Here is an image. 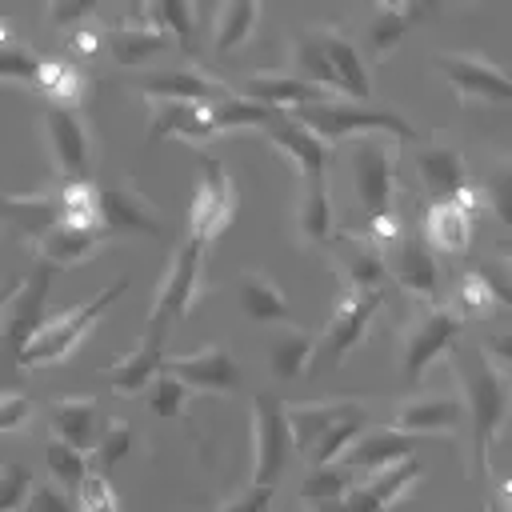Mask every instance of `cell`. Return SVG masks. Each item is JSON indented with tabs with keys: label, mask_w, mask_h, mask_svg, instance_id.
Segmentation results:
<instances>
[{
	"label": "cell",
	"mask_w": 512,
	"mask_h": 512,
	"mask_svg": "<svg viewBox=\"0 0 512 512\" xmlns=\"http://www.w3.org/2000/svg\"><path fill=\"white\" fill-rule=\"evenodd\" d=\"M356 400H308V404H284V420L292 432V448L308 452L340 416H348Z\"/></svg>",
	"instance_id": "cell-30"
},
{
	"label": "cell",
	"mask_w": 512,
	"mask_h": 512,
	"mask_svg": "<svg viewBox=\"0 0 512 512\" xmlns=\"http://www.w3.org/2000/svg\"><path fill=\"white\" fill-rule=\"evenodd\" d=\"M432 64L456 88L460 100H496V104H504L512 96L508 76L488 56H476V52H436Z\"/></svg>",
	"instance_id": "cell-14"
},
{
	"label": "cell",
	"mask_w": 512,
	"mask_h": 512,
	"mask_svg": "<svg viewBox=\"0 0 512 512\" xmlns=\"http://www.w3.org/2000/svg\"><path fill=\"white\" fill-rule=\"evenodd\" d=\"M44 460H48V472H52L56 488L68 492V496H72V492L84 484V476H88V456L76 452V448H68L64 440H48Z\"/></svg>",
	"instance_id": "cell-43"
},
{
	"label": "cell",
	"mask_w": 512,
	"mask_h": 512,
	"mask_svg": "<svg viewBox=\"0 0 512 512\" xmlns=\"http://www.w3.org/2000/svg\"><path fill=\"white\" fill-rule=\"evenodd\" d=\"M348 488H352V472H344L340 464H320V468H308V476L300 480V500L304 504L344 500Z\"/></svg>",
	"instance_id": "cell-44"
},
{
	"label": "cell",
	"mask_w": 512,
	"mask_h": 512,
	"mask_svg": "<svg viewBox=\"0 0 512 512\" xmlns=\"http://www.w3.org/2000/svg\"><path fill=\"white\" fill-rule=\"evenodd\" d=\"M416 448H420V436H408V432H396V428H364V432L340 452L336 464H340L344 472H352V468H360V472H380V468H388V464L408 460Z\"/></svg>",
	"instance_id": "cell-21"
},
{
	"label": "cell",
	"mask_w": 512,
	"mask_h": 512,
	"mask_svg": "<svg viewBox=\"0 0 512 512\" xmlns=\"http://www.w3.org/2000/svg\"><path fill=\"white\" fill-rule=\"evenodd\" d=\"M188 388L180 384V380H172V376H152V384L144 388V404H148V412L152 416H180V408L188 404Z\"/></svg>",
	"instance_id": "cell-45"
},
{
	"label": "cell",
	"mask_w": 512,
	"mask_h": 512,
	"mask_svg": "<svg viewBox=\"0 0 512 512\" xmlns=\"http://www.w3.org/2000/svg\"><path fill=\"white\" fill-rule=\"evenodd\" d=\"M100 44H104V36H100V24L92 28L88 20H84L80 28H72V32L64 36V48H68L72 56H92V52H96Z\"/></svg>",
	"instance_id": "cell-54"
},
{
	"label": "cell",
	"mask_w": 512,
	"mask_h": 512,
	"mask_svg": "<svg viewBox=\"0 0 512 512\" xmlns=\"http://www.w3.org/2000/svg\"><path fill=\"white\" fill-rule=\"evenodd\" d=\"M420 460L408 456L400 464H388L380 472H368L364 480H356L348 492H344V508L348 512H388L416 480H420Z\"/></svg>",
	"instance_id": "cell-19"
},
{
	"label": "cell",
	"mask_w": 512,
	"mask_h": 512,
	"mask_svg": "<svg viewBox=\"0 0 512 512\" xmlns=\"http://www.w3.org/2000/svg\"><path fill=\"white\" fill-rule=\"evenodd\" d=\"M456 376L464 388V404L472 416V472L488 476V452L508 416V368L496 364L484 348L456 356Z\"/></svg>",
	"instance_id": "cell-1"
},
{
	"label": "cell",
	"mask_w": 512,
	"mask_h": 512,
	"mask_svg": "<svg viewBox=\"0 0 512 512\" xmlns=\"http://www.w3.org/2000/svg\"><path fill=\"white\" fill-rule=\"evenodd\" d=\"M104 240H112L104 224H56L48 236L36 240V252H40V264L48 268H72V264H84Z\"/></svg>",
	"instance_id": "cell-26"
},
{
	"label": "cell",
	"mask_w": 512,
	"mask_h": 512,
	"mask_svg": "<svg viewBox=\"0 0 512 512\" xmlns=\"http://www.w3.org/2000/svg\"><path fill=\"white\" fill-rule=\"evenodd\" d=\"M48 428H52V440H64L68 448L76 452H92L100 428H104V412L92 396H56L48 400Z\"/></svg>",
	"instance_id": "cell-22"
},
{
	"label": "cell",
	"mask_w": 512,
	"mask_h": 512,
	"mask_svg": "<svg viewBox=\"0 0 512 512\" xmlns=\"http://www.w3.org/2000/svg\"><path fill=\"white\" fill-rule=\"evenodd\" d=\"M40 76V56L32 48H20V44H0V80H24V84H36Z\"/></svg>",
	"instance_id": "cell-48"
},
{
	"label": "cell",
	"mask_w": 512,
	"mask_h": 512,
	"mask_svg": "<svg viewBox=\"0 0 512 512\" xmlns=\"http://www.w3.org/2000/svg\"><path fill=\"white\" fill-rule=\"evenodd\" d=\"M168 332H172V324L164 316H152L148 312V328H144L140 344L128 356H120V360H112L104 368V380H108V388L116 396H140L152 384V376H160V364L168 356L164 352L168 348Z\"/></svg>",
	"instance_id": "cell-10"
},
{
	"label": "cell",
	"mask_w": 512,
	"mask_h": 512,
	"mask_svg": "<svg viewBox=\"0 0 512 512\" xmlns=\"http://www.w3.org/2000/svg\"><path fill=\"white\" fill-rule=\"evenodd\" d=\"M28 492H32V472L16 460L0 464V512H20Z\"/></svg>",
	"instance_id": "cell-49"
},
{
	"label": "cell",
	"mask_w": 512,
	"mask_h": 512,
	"mask_svg": "<svg viewBox=\"0 0 512 512\" xmlns=\"http://www.w3.org/2000/svg\"><path fill=\"white\" fill-rule=\"evenodd\" d=\"M48 284H52V268L36 264V272L28 280H20V292L8 300L4 320H0V340L8 344V352H20L24 340L40 328L44 320V300H48Z\"/></svg>",
	"instance_id": "cell-20"
},
{
	"label": "cell",
	"mask_w": 512,
	"mask_h": 512,
	"mask_svg": "<svg viewBox=\"0 0 512 512\" xmlns=\"http://www.w3.org/2000/svg\"><path fill=\"white\" fill-rule=\"evenodd\" d=\"M348 180L368 220L392 212L396 196V144L388 136H360L348 144Z\"/></svg>",
	"instance_id": "cell-4"
},
{
	"label": "cell",
	"mask_w": 512,
	"mask_h": 512,
	"mask_svg": "<svg viewBox=\"0 0 512 512\" xmlns=\"http://www.w3.org/2000/svg\"><path fill=\"white\" fill-rule=\"evenodd\" d=\"M20 512H76V504H72V496L60 492L56 484H36V488L24 496Z\"/></svg>",
	"instance_id": "cell-50"
},
{
	"label": "cell",
	"mask_w": 512,
	"mask_h": 512,
	"mask_svg": "<svg viewBox=\"0 0 512 512\" xmlns=\"http://www.w3.org/2000/svg\"><path fill=\"white\" fill-rule=\"evenodd\" d=\"M208 16H212V24H208V32H212V52L224 56V52H236V48L256 32L260 4H252V0H228V4L212 8Z\"/></svg>",
	"instance_id": "cell-36"
},
{
	"label": "cell",
	"mask_w": 512,
	"mask_h": 512,
	"mask_svg": "<svg viewBox=\"0 0 512 512\" xmlns=\"http://www.w3.org/2000/svg\"><path fill=\"white\" fill-rule=\"evenodd\" d=\"M260 132H264V140H268L276 152H284V156L300 168L304 180H320V176H328V164H332L336 148L324 144V140H320L316 132H308L304 124H296L288 112H276Z\"/></svg>",
	"instance_id": "cell-17"
},
{
	"label": "cell",
	"mask_w": 512,
	"mask_h": 512,
	"mask_svg": "<svg viewBox=\"0 0 512 512\" xmlns=\"http://www.w3.org/2000/svg\"><path fill=\"white\" fill-rule=\"evenodd\" d=\"M176 136L184 144H208L216 132L208 124V108L200 104H180V100H148V144Z\"/></svg>",
	"instance_id": "cell-23"
},
{
	"label": "cell",
	"mask_w": 512,
	"mask_h": 512,
	"mask_svg": "<svg viewBox=\"0 0 512 512\" xmlns=\"http://www.w3.org/2000/svg\"><path fill=\"white\" fill-rule=\"evenodd\" d=\"M332 252V268L344 284V292H376V288H392L388 272H384V252L368 240V236H352V232H336L328 240Z\"/></svg>",
	"instance_id": "cell-16"
},
{
	"label": "cell",
	"mask_w": 512,
	"mask_h": 512,
	"mask_svg": "<svg viewBox=\"0 0 512 512\" xmlns=\"http://www.w3.org/2000/svg\"><path fill=\"white\" fill-rule=\"evenodd\" d=\"M272 116H276L272 108L252 104V100L240 96V92H232V96H224L220 104L208 108V124H212L216 136H220V132H236V128H264Z\"/></svg>",
	"instance_id": "cell-41"
},
{
	"label": "cell",
	"mask_w": 512,
	"mask_h": 512,
	"mask_svg": "<svg viewBox=\"0 0 512 512\" xmlns=\"http://www.w3.org/2000/svg\"><path fill=\"white\" fill-rule=\"evenodd\" d=\"M204 248L196 236H184L180 248L172 252V264L156 288V304H152V316H164L168 324L184 320L200 296V268H204Z\"/></svg>",
	"instance_id": "cell-11"
},
{
	"label": "cell",
	"mask_w": 512,
	"mask_h": 512,
	"mask_svg": "<svg viewBox=\"0 0 512 512\" xmlns=\"http://www.w3.org/2000/svg\"><path fill=\"white\" fill-rule=\"evenodd\" d=\"M424 232H428L432 248H440V252H464L468 240H472V216L456 200H440V204L428 208Z\"/></svg>",
	"instance_id": "cell-37"
},
{
	"label": "cell",
	"mask_w": 512,
	"mask_h": 512,
	"mask_svg": "<svg viewBox=\"0 0 512 512\" xmlns=\"http://www.w3.org/2000/svg\"><path fill=\"white\" fill-rule=\"evenodd\" d=\"M48 20L56 24V28H64V32H72V28H80L84 20H92V4H48Z\"/></svg>",
	"instance_id": "cell-53"
},
{
	"label": "cell",
	"mask_w": 512,
	"mask_h": 512,
	"mask_svg": "<svg viewBox=\"0 0 512 512\" xmlns=\"http://www.w3.org/2000/svg\"><path fill=\"white\" fill-rule=\"evenodd\" d=\"M36 84L48 96V104H56V108H72L76 112V104L84 96V76H80V68L72 60H40Z\"/></svg>",
	"instance_id": "cell-39"
},
{
	"label": "cell",
	"mask_w": 512,
	"mask_h": 512,
	"mask_svg": "<svg viewBox=\"0 0 512 512\" xmlns=\"http://www.w3.org/2000/svg\"><path fill=\"white\" fill-rule=\"evenodd\" d=\"M296 236L312 248L328 244L336 236L332 228V196H328V176L304 180V192L296 200Z\"/></svg>",
	"instance_id": "cell-31"
},
{
	"label": "cell",
	"mask_w": 512,
	"mask_h": 512,
	"mask_svg": "<svg viewBox=\"0 0 512 512\" xmlns=\"http://www.w3.org/2000/svg\"><path fill=\"white\" fill-rule=\"evenodd\" d=\"M364 428H368V412H364V404H356V408H352L348 416H340V420H336V424H332V428H328L304 456L312 460V468H320V464H336L340 452H344Z\"/></svg>",
	"instance_id": "cell-40"
},
{
	"label": "cell",
	"mask_w": 512,
	"mask_h": 512,
	"mask_svg": "<svg viewBox=\"0 0 512 512\" xmlns=\"http://www.w3.org/2000/svg\"><path fill=\"white\" fill-rule=\"evenodd\" d=\"M236 216V180L228 176V168L200 152V184L188 208V236H196L200 244H212Z\"/></svg>",
	"instance_id": "cell-8"
},
{
	"label": "cell",
	"mask_w": 512,
	"mask_h": 512,
	"mask_svg": "<svg viewBox=\"0 0 512 512\" xmlns=\"http://www.w3.org/2000/svg\"><path fill=\"white\" fill-rule=\"evenodd\" d=\"M460 400H448V396H408L396 404L392 412V428L396 432H408V436H440V432H456L460 428Z\"/></svg>",
	"instance_id": "cell-24"
},
{
	"label": "cell",
	"mask_w": 512,
	"mask_h": 512,
	"mask_svg": "<svg viewBox=\"0 0 512 512\" xmlns=\"http://www.w3.org/2000/svg\"><path fill=\"white\" fill-rule=\"evenodd\" d=\"M464 328V316L448 304H424L412 324L404 328V340H400V372L408 384H420V376L428 372V364L436 356H444L456 336Z\"/></svg>",
	"instance_id": "cell-5"
},
{
	"label": "cell",
	"mask_w": 512,
	"mask_h": 512,
	"mask_svg": "<svg viewBox=\"0 0 512 512\" xmlns=\"http://www.w3.org/2000/svg\"><path fill=\"white\" fill-rule=\"evenodd\" d=\"M132 444H136V432H132L128 424L104 420V428H100V436H96V444H92V452H88V468L108 476V472L132 452Z\"/></svg>",
	"instance_id": "cell-42"
},
{
	"label": "cell",
	"mask_w": 512,
	"mask_h": 512,
	"mask_svg": "<svg viewBox=\"0 0 512 512\" xmlns=\"http://www.w3.org/2000/svg\"><path fill=\"white\" fill-rule=\"evenodd\" d=\"M164 376L180 380L188 392H212V396H236L244 376L228 344H204L192 356H164Z\"/></svg>",
	"instance_id": "cell-9"
},
{
	"label": "cell",
	"mask_w": 512,
	"mask_h": 512,
	"mask_svg": "<svg viewBox=\"0 0 512 512\" xmlns=\"http://www.w3.org/2000/svg\"><path fill=\"white\" fill-rule=\"evenodd\" d=\"M124 288H128V276H116L100 296H92V300H84L76 308H64V312H56L48 320H40V328L16 352V364L20 368H48V364L68 360L76 352V344L100 324V316L124 296Z\"/></svg>",
	"instance_id": "cell-2"
},
{
	"label": "cell",
	"mask_w": 512,
	"mask_h": 512,
	"mask_svg": "<svg viewBox=\"0 0 512 512\" xmlns=\"http://www.w3.org/2000/svg\"><path fill=\"white\" fill-rule=\"evenodd\" d=\"M312 356H316V332L308 328H280L268 344V368L276 380H296L312 368Z\"/></svg>",
	"instance_id": "cell-35"
},
{
	"label": "cell",
	"mask_w": 512,
	"mask_h": 512,
	"mask_svg": "<svg viewBox=\"0 0 512 512\" xmlns=\"http://www.w3.org/2000/svg\"><path fill=\"white\" fill-rule=\"evenodd\" d=\"M416 172H420V184L432 196V204L456 200L468 188L464 156L456 148H448V144H420L416 148Z\"/></svg>",
	"instance_id": "cell-25"
},
{
	"label": "cell",
	"mask_w": 512,
	"mask_h": 512,
	"mask_svg": "<svg viewBox=\"0 0 512 512\" xmlns=\"http://www.w3.org/2000/svg\"><path fill=\"white\" fill-rule=\"evenodd\" d=\"M44 140H48V156H52L56 172L64 176V184L88 180V168H92V140H88V128H84L80 112L48 104V108H44Z\"/></svg>",
	"instance_id": "cell-12"
},
{
	"label": "cell",
	"mask_w": 512,
	"mask_h": 512,
	"mask_svg": "<svg viewBox=\"0 0 512 512\" xmlns=\"http://www.w3.org/2000/svg\"><path fill=\"white\" fill-rule=\"evenodd\" d=\"M272 492H276V488H268V484H248V488H240L236 496H228L216 512H268Z\"/></svg>",
	"instance_id": "cell-52"
},
{
	"label": "cell",
	"mask_w": 512,
	"mask_h": 512,
	"mask_svg": "<svg viewBox=\"0 0 512 512\" xmlns=\"http://www.w3.org/2000/svg\"><path fill=\"white\" fill-rule=\"evenodd\" d=\"M288 76H296V80H304V84H312V88H320L328 96L340 92V84L332 76V64H328V56H324V48L316 40V32H296V40H292V72Z\"/></svg>",
	"instance_id": "cell-38"
},
{
	"label": "cell",
	"mask_w": 512,
	"mask_h": 512,
	"mask_svg": "<svg viewBox=\"0 0 512 512\" xmlns=\"http://www.w3.org/2000/svg\"><path fill=\"white\" fill-rule=\"evenodd\" d=\"M20 280H24V276H12V280H4V284H0V320H4V308H8V300L20 292Z\"/></svg>",
	"instance_id": "cell-55"
},
{
	"label": "cell",
	"mask_w": 512,
	"mask_h": 512,
	"mask_svg": "<svg viewBox=\"0 0 512 512\" xmlns=\"http://www.w3.org/2000/svg\"><path fill=\"white\" fill-rule=\"evenodd\" d=\"M104 44H108V56L116 64L140 68V64H148L152 56H160L168 48V36L156 32V28H148V24H140V20H124L120 28H112L104 36Z\"/></svg>",
	"instance_id": "cell-33"
},
{
	"label": "cell",
	"mask_w": 512,
	"mask_h": 512,
	"mask_svg": "<svg viewBox=\"0 0 512 512\" xmlns=\"http://www.w3.org/2000/svg\"><path fill=\"white\" fill-rule=\"evenodd\" d=\"M384 300H388V288H376V292H344L340 288V300L328 316V328L316 340L312 368H336L364 340V332H368L372 316L384 308Z\"/></svg>",
	"instance_id": "cell-6"
},
{
	"label": "cell",
	"mask_w": 512,
	"mask_h": 512,
	"mask_svg": "<svg viewBox=\"0 0 512 512\" xmlns=\"http://www.w3.org/2000/svg\"><path fill=\"white\" fill-rule=\"evenodd\" d=\"M0 220H8L20 236L32 244L48 236L60 224V200L56 192H32V196H0Z\"/></svg>",
	"instance_id": "cell-29"
},
{
	"label": "cell",
	"mask_w": 512,
	"mask_h": 512,
	"mask_svg": "<svg viewBox=\"0 0 512 512\" xmlns=\"http://www.w3.org/2000/svg\"><path fill=\"white\" fill-rule=\"evenodd\" d=\"M424 12H428V4H376L372 16H368V28H364L368 52L372 56H388Z\"/></svg>",
	"instance_id": "cell-32"
},
{
	"label": "cell",
	"mask_w": 512,
	"mask_h": 512,
	"mask_svg": "<svg viewBox=\"0 0 512 512\" xmlns=\"http://www.w3.org/2000/svg\"><path fill=\"white\" fill-rule=\"evenodd\" d=\"M384 272H388V284H396V288H404V292H412V296L436 304V296H440V268H436V256H432V248H428L420 236H412L408 228L384 248Z\"/></svg>",
	"instance_id": "cell-13"
},
{
	"label": "cell",
	"mask_w": 512,
	"mask_h": 512,
	"mask_svg": "<svg viewBox=\"0 0 512 512\" xmlns=\"http://www.w3.org/2000/svg\"><path fill=\"white\" fill-rule=\"evenodd\" d=\"M460 296H464L468 308H504L508 304L504 280H488V272H468Z\"/></svg>",
	"instance_id": "cell-46"
},
{
	"label": "cell",
	"mask_w": 512,
	"mask_h": 512,
	"mask_svg": "<svg viewBox=\"0 0 512 512\" xmlns=\"http://www.w3.org/2000/svg\"><path fill=\"white\" fill-rule=\"evenodd\" d=\"M132 84H136L148 100H180V104H200V108H212V104H220L224 96H232L228 84L212 80L208 72H200V68H192V64L140 72V76H132Z\"/></svg>",
	"instance_id": "cell-15"
},
{
	"label": "cell",
	"mask_w": 512,
	"mask_h": 512,
	"mask_svg": "<svg viewBox=\"0 0 512 512\" xmlns=\"http://www.w3.org/2000/svg\"><path fill=\"white\" fill-rule=\"evenodd\" d=\"M32 420V400L16 388H4L0 392V432H16Z\"/></svg>",
	"instance_id": "cell-51"
},
{
	"label": "cell",
	"mask_w": 512,
	"mask_h": 512,
	"mask_svg": "<svg viewBox=\"0 0 512 512\" xmlns=\"http://www.w3.org/2000/svg\"><path fill=\"white\" fill-rule=\"evenodd\" d=\"M316 40H320V48L332 64V76H336L340 92H352L364 104V96H372V76H368V64H364L360 48L348 36H340L336 28H316Z\"/></svg>",
	"instance_id": "cell-28"
},
{
	"label": "cell",
	"mask_w": 512,
	"mask_h": 512,
	"mask_svg": "<svg viewBox=\"0 0 512 512\" xmlns=\"http://www.w3.org/2000/svg\"><path fill=\"white\" fill-rule=\"evenodd\" d=\"M96 216L100 224L116 236V232H136V236H160L164 232V220L160 212L136 192V184L120 180V184H108L96 192Z\"/></svg>",
	"instance_id": "cell-18"
},
{
	"label": "cell",
	"mask_w": 512,
	"mask_h": 512,
	"mask_svg": "<svg viewBox=\"0 0 512 512\" xmlns=\"http://www.w3.org/2000/svg\"><path fill=\"white\" fill-rule=\"evenodd\" d=\"M296 124H304L308 132H316L324 144H344V140H360V136H392L400 144L416 140V128L388 108H372L360 100H320L308 108H292L288 112Z\"/></svg>",
	"instance_id": "cell-3"
},
{
	"label": "cell",
	"mask_w": 512,
	"mask_h": 512,
	"mask_svg": "<svg viewBox=\"0 0 512 512\" xmlns=\"http://www.w3.org/2000/svg\"><path fill=\"white\" fill-rule=\"evenodd\" d=\"M304 512H348L344 500H320V504H304Z\"/></svg>",
	"instance_id": "cell-56"
},
{
	"label": "cell",
	"mask_w": 512,
	"mask_h": 512,
	"mask_svg": "<svg viewBox=\"0 0 512 512\" xmlns=\"http://www.w3.org/2000/svg\"><path fill=\"white\" fill-rule=\"evenodd\" d=\"M292 460V432L284 420V400L276 392H256L252 400V484L276 488Z\"/></svg>",
	"instance_id": "cell-7"
},
{
	"label": "cell",
	"mask_w": 512,
	"mask_h": 512,
	"mask_svg": "<svg viewBox=\"0 0 512 512\" xmlns=\"http://www.w3.org/2000/svg\"><path fill=\"white\" fill-rule=\"evenodd\" d=\"M0 44H8V24L0 20Z\"/></svg>",
	"instance_id": "cell-57"
},
{
	"label": "cell",
	"mask_w": 512,
	"mask_h": 512,
	"mask_svg": "<svg viewBox=\"0 0 512 512\" xmlns=\"http://www.w3.org/2000/svg\"><path fill=\"white\" fill-rule=\"evenodd\" d=\"M244 96L260 108H272V112H292V108H308V104H320L328 100V92L288 76V72H260V76H248L244 80Z\"/></svg>",
	"instance_id": "cell-27"
},
{
	"label": "cell",
	"mask_w": 512,
	"mask_h": 512,
	"mask_svg": "<svg viewBox=\"0 0 512 512\" xmlns=\"http://www.w3.org/2000/svg\"><path fill=\"white\" fill-rule=\"evenodd\" d=\"M76 500H80V508H76V512H120V504H116V492H112L108 476H104V472H92V468H88L84 484L76 488Z\"/></svg>",
	"instance_id": "cell-47"
},
{
	"label": "cell",
	"mask_w": 512,
	"mask_h": 512,
	"mask_svg": "<svg viewBox=\"0 0 512 512\" xmlns=\"http://www.w3.org/2000/svg\"><path fill=\"white\" fill-rule=\"evenodd\" d=\"M236 300H240V312L256 324H276V320H288V296L272 284V276L264 272H240L236 280Z\"/></svg>",
	"instance_id": "cell-34"
}]
</instances>
